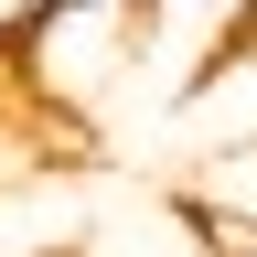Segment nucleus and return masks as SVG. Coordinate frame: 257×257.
Segmentation results:
<instances>
[{"label": "nucleus", "mask_w": 257, "mask_h": 257, "mask_svg": "<svg viewBox=\"0 0 257 257\" xmlns=\"http://www.w3.org/2000/svg\"><path fill=\"white\" fill-rule=\"evenodd\" d=\"M128 11H140V86L161 107H182V96L257 32V0H128Z\"/></svg>", "instance_id": "2"}, {"label": "nucleus", "mask_w": 257, "mask_h": 257, "mask_svg": "<svg viewBox=\"0 0 257 257\" xmlns=\"http://www.w3.org/2000/svg\"><path fill=\"white\" fill-rule=\"evenodd\" d=\"M172 118H182V128H193L204 150H214V140H257V32H246V43L225 54L214 75L193 86V96H182Z\"/></svg>", "instance_id": "3"}, {"label": "nucleus", "mask_w": 257, "mask_h": 257, "mask_svg": "<svg viewBox=\"0 0 257 257\" xmlns=\"http://www.w3.org/2000/svg\"><path fill=\"white\" fill-rule=\"evenodd\" d=\"M11 64H22V86L43 107L86 118L140 75V11L128 0H32L11 22Z\"/></svg>", "instance_id": "1"}, {"label": "nucleus", "mask_w": 257, "mask_h": 257, "mask_svg": "<svg viewBox=\"0 0 257 257\" xmlns=\"http://www.w3.org/2000/svg\"><path fill=\"white\" fill-rule=\"evenodd\" d=\"M193 225H257V140H214L193 172Z\"/></svg>", "instance_id": "4"}]
</instances>
